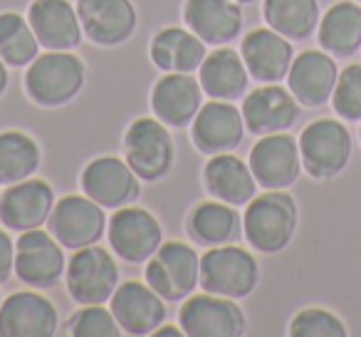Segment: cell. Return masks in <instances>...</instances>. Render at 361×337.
Returning <instances> with one entry per match:
<instances>
[{"label":"cell","mask_w":361,"mask_h":337,"mask_svg":"<svg viewBox=\"0 0 361 337\" xmlns=\"http://www.w3.org/2000/svg\"><path fill=\"white\" fill-rule=\"evenodd\" d=\"M87 67L72 50H47L27 65L25 90L37 107H65L82 92Z\"/></svg>","instance_id":"1"},{"label":"cell","mask_w":361,"mask_h":337,"mask_svg":"<svg viewBox=\"0 0 361 337\" xmlns=\"http://www.w3.org/2000/svg\"><path fill=\"white\" fill-rule=\"evenodd\" d=\"M297 231V203L285 189H267L243 213V236L255 251L280 253Z\"/></svg>","instance_id":"2"},{"label":"cell","mask_w":361,"mask_h":337,"mask_svg":"<svg viewBox=\"0 0 361 337\" xmlns=\"http://www.w3.org/2000/svg\"><path fill=\"white\" fill-rule=\"evenodd\" d=\"M260 266L255 256L235 243L213 246L201 256V288L213 295L240 300L255 290Z\"/></svg>","instance_id":"3"},{"label":"cell","mask_w":361,"mask_h":337,"mask_svg":"<svg viewBox=\"0 0 361 337\" xmlns=\"http://www.w3.org/2000/svg\"><path fill=\"white\" fill-rule=\"evenodd\" d=\"M144 278L166 302L186 300L201 285V256L188 243H161L146 261Z\"/></svg>","instance_id":"4"},{"label":"cell","mask_w":361,"mask_h":337,"mask_svg":"<svg viewBox=\"0 0 361 337\" xmlns=\"http://www.w3.org/2000/svg\"><path fill=\"white\" fill-rule=\"evenodd\" d=\"M302 169L312 179H334L346 169L351 159V134L339 119H314L300 134Z\"/></svg>","instance_id":"5"},{"label":"cell","mask_w":361,"mask_h":337,"mask_svg":"<svg viewBox=\"0 0 361 337\" xmlns=\"http://www.w3.org/2000/svg\"><path fill=\"white\" fill-rule=\"evenodd\" d=\"M67 292L80 305H104L119 285V268L106 248H77L65 268Z\"/></svg>","instance_id":"6"},{"label":"cell","mask_w":361,"mask_h":337,"mask_svg":"<svg viewBox=\"0 0 361 337\" xmlns=\"http://www.w3.org/2000/svg\"><path fill=\"white\" fill-rule=\"evenodd\" d=\"M126 164L141 182H159L173 166V139L164 122L156 117H141L129 124L124 134Z\"/></svg>","instance_id":"7"},{"label":"cell","mask_w":361,"mask_h":337,"mask_svg":"<svg viewBox=\"0 0 361 337\" xmlns=\"http://www.w3.org/2000/svg\"><path fill=\"white\" fill-rule=\"evenodd\" d=\"M178 325L191 337H238L245 332V312L233 297L188 295L178 310Z\"/></svg>","instance_id":"8"},{"label":"cell","mask_w":361,"mask_h":337,"mask_svg":"<svg viewBox=\"0 0 361 337\" xmlns=\"http://www.w3.org/2000/svg\"><path fill=\"white\" fill-rule=\"evenodd\" d=\"M109 246L121 261L126 263H146L159 246L164 243V231L154 213L141 206H121L114 208V216L106 226Z\"/></svg>","instance_id":"9"},{"label":"cell","mask_w":361,"mask_h":337,"mask_svg":"<svg viewBox=\"0 0 361 337\" xmlns=\"http://www.w3.org/2000/svg\"><path fill=\"white\" fill-rule=\"evenodd\" d=\"M47 231L62 243V248H70V251L94 246L106 231L104 208L90 196H77V194L62 196L52 206Z\"/></svg>","instance_id":"10"},{"label":"cell","mask_w":361,"mask_h":337,"mask_svg":"<svg viewBox=\"0 0 361 337\" xmlns=\"http://www.w3.org/2000/svg\"><path fill=\"white\" fill-rule=\"evenodd\" d=\"M62 243L45 228L23 231L16 243V273L25 285L45 290L65 276Z\"/></svg>","instance_id":"11"},{"label":"cell","mask_w":361,"mask_h":337,"mask_svg":"<svg viewBox=\"0 0 361 337\" xmlns=\"http://www.w3.org/2000/svg\"><path fill=\"white\" fill-rule=\"evenodd\" d=\"M82 191L102 208H121L136 201L141 194L139 177L119 156H97L80 177Z\"/></svg>","instance_id":"12"},{"label":"cell","mask_w":361,"mask_h":337,"mask_svg":"<svg viewBox=\"0 0 361 337\" xmlns=\"http://www.w3.org/2000/svg\"><path fill=\"white\" fill-rule=\"evenodd\" d=\"M250 169L257 187L262 189L292 187L302 172L300 141L287 131L260 136L250 151Z\"/></svg>","instance_id":"13"},{"label":"cell","mask_w":361,"mask_h":337,"mask_svg":"<svg viewBox=\"0 0 361 337\" xmlns=\"http://www.w3.org/2000/svg\"><path fill=\"white\" fill-rule=\"evenodd\" d=\"M55 206V191L42 179H23L0 196V223L11 231H32L47 223Z\"/></svg>","instance_id":"14"},{"label":"cell","mask_w":361,"mask_h":337,"mask_svg":"<svg viewBox=\"0 0 361 337\" xmlns=\"http://www.w3.org/2000/svg\"><path fill=\"white\" fill-rule=\"evenodd\" d=\"M339 67L326 50H305L292 60L287 72V90L307 110L324 107L334 95Z\"/></svg>","instance_id":"15"},{"label":"cell","mask_w":361,"mask_h":337,"mask_svg":"<svg viewBox=\"0 0 361 337\" xmlns=\"http://www.w3.org/2000/svg\"><path fill=\"white\" fill-rule=\"evenodd\" d=\"M300 110L302 105L295 100V95L290 90H285V87H280L277 82H270V85L255 87L252 92H247L240 107L245 129H250L257 136L287 131L300 119Z\"/></svg>","instance_id":"16"},{"label":"cell","mask_w":361,"mask_h":337,"mask_svg":"<svg viewBox=\"0 0 361 337\" xmlns=\"http://www.w3.org/2000/svg\"><path fill=\"white\" fill-rule=\"evenodd\" d=\"M203 87L191 72H166L151 90V110L166 126L183 129L203 107Z\"/></svg>","instance_id":"17"},{"label":"cell","mask_w":361,"mask_h":337,"mask_svg":"<svg viewBox=\"0 0 361 337\" xmlns=\"http://www.w3.org/2000/svg\"><path fill=\"white\" fill-rule=\"evenodd\" d=\"M82 32L94 45L116 47L136 30V8L131 0H77Z\"/></svg>","instance_id":"18"},{"label":"cell","mask_w":361,"mask_h":337,"mask_svg":"<svg viewBox=\"0 0 361 337\" xmlns=\"http://www.w3.org/2000/svg\"><path fill=\"white\" fill-rule=\"evenodd\" d=\"M111 312L126 335H151L166 320V300L149 283L126 280L111 295Z\"/></svg>","instance_id":"19"},{"label":"cell","mask_w":361,"mask_h":337,"mask_svg":"<svg viewBox=\"0 0 361 337\" xmlns=\"http://www.w3.org/2000/svg\"><path fill=\"white\" fill-rule=\"evenodd\" d=\"M245 136V119L235 105L226 100H213L198 110L191 122V139L198 151L213 156L233 151Z\"/></svg>","instance_id":"20"},{"label":"cell","mask_w":361,"mask_h":337,"mask_svg":"<svg viewBox=\"0 0 361 337\" xmlns=\"http://www.w3.org/2000/svg\"><path fill=\"white\" fill-rule=\"evenodd\" d=\"M57 325V307L40 292H13L0 305V337H52Z\"/></svg>","instance_id":"21"},{"label":"cell","mask_w":361,"mask_h":337,"mask_svg":"<svg viewBox=\"0 0 361 337\" xmlns=\"http://www.w3.org/2000/svg\"><path fill=\"white\" fill-rule=\"evenodd\" d=\"M240 55L250 77L262 85L285 80L292 60H295L292 40H287L272 28H255L247 32L243 37Z\"/></svg>","instance_id":"22"},{"label":"cell","mask_w":361,"mask_h":337,"mask_svg":"<svg viewBox=\"0 0 361 337\" xmlns=\"http://www.w3.org/2000/svg\"><path fill=\"white\" fill-rule=\"evenodd\" d=\"M27 23L47 50H72L82 42V23L70 0H32Z\"/></svg>","instance_id":"23"},{"label":"cell","mask_w":361,"mask_h":337,"mask_svg":"<svg viewBox=\"0 0 361 337\" xmlns=\"http://www.w3.org/2000/svg\"><path fill=\"white\" fill-rule=\"evenodd\" d=\"M183 23L206 45H228L243 30V11L238 0H186Z\"/></svg>","instance_id":"24"},{"label":"cell","mask_w":361,"mask_h":337,"mask_svg":"<svg viewBox=\"0 0 361 337\" xmlns=\"http://www.w3.org/2000/svg\"><path fill=\"white\" fill-rule=\"evenodd\" d=\"M203 184L213 199L231 203V206H247L257 191L250 164L238 159L231 151L213 154L208 159L206 169H203Z\"/></svg>","instance_id":"25"},{"label":"cell","mask_w":361,"mask_h":337,"mask_svg":"<svg viewBox=\"0 0 361 337\" xmlns=\"http://www.w3.org/2000/svg\"><path fill=\"white\" fill-rule=\"evenodd\" d=\"M198 82L211 100H240L247 92L250 72H247L243 55L233 47H218L206 55L203 65L198 67Z\"/></svg>","instance_id":"26"},{"label":"cell","mask_w":361,"mask_h":337,"mask_svg":"<svg viewBox=\"0 0 361 337\" xmlns=\"http://www.w3.org/2000/svg\"><path fill=\"white\" fill-rule=\"evenodd\" d=\"M151 62L164 72H196L206 60V42L186 28H164L149 47Z\"/></svg>","instance_id":"27"},{"label":"cell","mask_w":361,"mask_h":337,"mask_svg":"<svg viewBox=\"0 0 361 337\" xmlns=\"http://www.w3.org/2000/svg\"><path fill=\"white\" fill-rule=\"evenodd\" d=\"M188 236L198 246H226L238 243L243 236V216L238 206L223 203L218 199L203 201L188 213Z\"/></svg>","instance_id":"28"},{"label":"cell","mask_w":361,"mask_h":337,"mask_svg":"<svg viewBox=\"0 0 361 337\" xmlns=\"http://www.w3.org/2000/svg\"><path fill=\"white\" fill-rule=\"evenodd\" d=\"M319 47L331 57H351L361 47V3L339 0L319 18Z\"/></svg>","instance_id":"29"},{"label":"cell","mask_w":361,"mask_h":337,"mask_svg":"<svg viewBox=\"0 0 361 337\" xmlns=\"http://www.w3.org/2000/svg\"><path fill=\"white\" fill-rule=\"evenodd\" d=\"M262 18L267 28L285 35L287 40L302 42L319 28V3L317 0H265Z\"/></svg>","instance_id":"30"},{"label":"cell","mask_w":361,"mask_h":337,"mask_svg":"<svg viewBox=\"0 0 361 337\" xmlns=\"http://www.w3.org/2000/svg\"><path fill=\"white\" fill-rule=\"evenodd\" d=\"M40 146L25 131H0V187L30 179L40 166Z\"/></svg>","instance_id":"31"},{"label":"cell","mask_w":361,"mask_h":337,"mask_svg":"<svg viewBox=\"0 0 361 337\" xmlns=\"http://www.w3.org/2000/svg\"><path fill=\"white\" fill-rule=\"evenodd\" d=\"M40 47L27 18L18 13H0V57L8 67H27Z\"/></svg>","instance_id":"32"},{"label":"cell","mask_w":361,"mask_h":337,"mask_svg":"<svg viewBox=\"0 0 361 337\" xmlns=\"http://www.w3.org/2000/svg\"><path fill=\"white\" fill-rule=\"evenodd\" d=\"M331 107L344 122H361V62H354L339 72Z\"/></svg>","instance_id":"33"},{"label":"cell","mask_w":361,"mask_h":337,"mask_svg":"<svg viewBox=\"0 0 361 337\" xmlns=\"http://www.w3.org/2000/svg\"><path fill=\"white\" fill-rule=\"evenodd\" d=\"M292 337H346V327L331 310L305 307L290 322Z\"/></svg>","instance_id":"34"},{"label":"cell","mask_w":361,"mask_h":337,"mask_svg":"<svg viewBox=\"0 0 361 337\" xmlns=\"http://www.w3.org/2000/svg\"><path fill=\"white\" fill-rule=\"evenodd\" d=\"M67 332L75 337H116L121 332L111 307L85 305L67 320Z\"/></svg>","instance_id":"35"},{"label":"cell","mask_w":361,"mask_h":337,"mask_svg":"<svg viewBox=\"0 0 361 337\" xmlns=\"http://www.w3.org/2000/svg\"><path fill=\"white\" fill-rule=\"evenodd\" d=\"M13 273H16V243L8 231L0 228V283H6Z\"/></svg>","instance_id":"36"},{"label":"cell","mask_w":361,"mask_h":337,"mask_svg":"<svg viewBox=\"0 0 361 337\" xmlns=\"http://www.w3.org/2000/svg\"><path fill=\"white\" fill-rule=\"evenodd\" d=\"M180 332H183V330H180V327L171 325V327H156L154 335H156V337H178Z\"/></svg>","instance_id":"37"},{"label":"cell","mask_w":361,"mask_h":337,"mask_svg":"<svg viewBox=\"0 0 361 337\" xmlns=\"http://www.w3.org/2000/svg\"><path fill=\"white\" fill-rule=\"evenodd\" d=\"M8 80H11V77H8V65H6V62H3V57H0V97L6 95V90H8Z\"/></svg>","instance_id":"38"},{"label":"cell","mask_w":361,"mask_h":337,"mask_svg":"<svg viewBox=\"0 0 361 337\" xmlns=\"http://www.w3.org/2000/svg\"><path fill=\"white\" fill-rule=\"evenodd\" d=\"M238 3H245L247 6V3H257V0H238Z\"/></svg>","instance_id":"39"},{"label":"cell","mask_w":361,"mask_h":337,"mask_svg":"<svg viewBox=\"0 0 361 337\" xmlns=\"http://www.w3.org/2000/svg\"><path fill=\"white\" fill-rule=\"evenodd\" d=\"M359 139H361V126H359Z\"/></svg>","instance_id":"40"},{"label":"cell","mask_w":361,"mask_h":337,"mask_svg":"<svg viewBox=\"0 0 361 337\" xmlns=\"http://www.w3.org/2000/svg\"><path fill=\"white\" fill-rule=\"evenodd\" d=\"M0 305H3V300H0Z\"/></svg>","instance_id":"41"},{"label":"cell","mask_w":361,"mask_h":337,"mask_svg":"<svg viewBox=\"0 0 361 337\" xmlns=\"http://www.w3.org/2000/svg\"><path fill=\"white\" fill-rule=\"evenodd\" d=\"M356 3H361V0H356Z\"/></svg>","instance_id":"42"}]
</instances>
